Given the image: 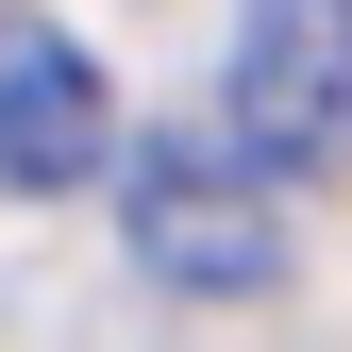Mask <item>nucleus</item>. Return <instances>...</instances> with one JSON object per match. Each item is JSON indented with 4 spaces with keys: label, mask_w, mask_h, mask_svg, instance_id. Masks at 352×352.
<instances>
[{
    "label": "nucleus",
    "mask_w": 352,
    "mask_h": 352,
    "mask_svg": "<svg viewBox=\"0 0 352 352\" xmlns=\"http://www.w3.org/2000/svg\"><path fill=\"white\" fill-rule=\"evenodd\" d=\"M218 118L269 168H352V0H252Z\"/></svg>",
    "instance_id": "2"
},
{
    "label": "nucleus",
    "mask_w": 352,
    "mask_h": 352,
    "mask_svg": "<svg viewBox=\"0 0 352 352\" xmlns=\"http://www.w3.org/2000/svg\"><path fill=\"white\" fill-rule=\"evenodd\" d=\"M118 151L135 135H118L101 51L51 34V17H0V185H101Z\"/></svg>",
    "instance_id": "3"
},
{
    "label": "nucleus",
    "mask_w": 352,
    "mask_h": 352,
    "mask_svg": "<svg viewBox=\"0 0 352 352\" xmlns=\"http://www.w3.org/2000/svg\"><path fill=\"white\" fill-rule=\"evenodd\" d=\"M285 168L218 118V135H135L118 151V235H135V269L151 285H185V302H252V285H285Z\"/></svg>",
    "instance_id": "1"
}]
</instances>
